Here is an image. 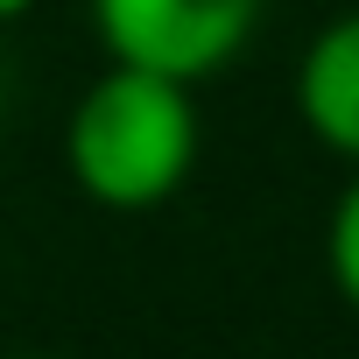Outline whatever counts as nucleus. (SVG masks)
<instances>
[{"label":"nucleus","instance_id":"nucleus-1","mask_svg":"<svg viewBox=\"0 0 359 359\" xmlns=\"http://www.w3.org/2000/svg\"><path fill=\"white\" fill-rule=\"evenodd\" d=\"M64 169L106 212H155L198 169V99L191 85L113 64L64 120Z\"/></svg>","mask_w":359,"mask_h":359},{"label":"nucleus","instance_id":"nucleus-2","mask_svg":"<svg viewBox=\"0 0 359 359\" xmlns=\"http://www.w3.org/2000/svg\"><path fill=\"white\" fill-rule=\"evenodd\" d=\"M261 8L268 0H92V36L113 64L205 85L254 43Z\"/></svg>","mask_w":359,"mask_h":359},{"label":"nucleus","instance_id":"nucleus-3","mask_svg":"<svg viewBox=\"0 0 359 359\" xmlns=\"http://www.w3.org/2000/svg\"><path fill=\"white\" fill-rule=\"evenodd\" d=\"M296 120L317 148L359 169V8L331 15L296 57Z\"/></svg>","mask_w":359,"mask_h":359},{"label":"nucleus","instance_id":"nucleus-4","mask_svg":"<svg viewBox=\"0 0 359 359\" xmlns=\"http://www.w3.org/2000/svg\"><path fill=\"white\" fill-rule=\"evenodd\" d=\"M324 268H331L345 310L359 317V176L338 191V205H331V219H324Z\"/></svg>","mask_w":359,"mask_h":359},{"label":"nucleus","instance_id":"nucleus-5","mask_svg":"<svg viewBox=\"0 0 359 359\" xmlns=\"http://www.w3.org/2000/svg\"><path fill=\"white\" fill-rule=\"evenodd\" d=\"M29 8H36V0H0V29H8V22H22Z\"/></svg>","mask_w":359,"mask_h":359}]
</instances>
